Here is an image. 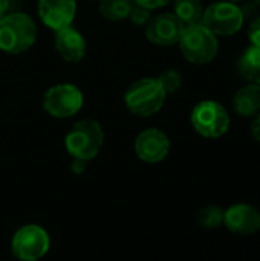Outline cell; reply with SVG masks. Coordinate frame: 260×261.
I'll use <instances>...</instances> for the list:
<instances>
[{
	"label": "cell",
	"mask_w": 260,
	"mask_h": 261,
	"mask_svg": "<svg viewBox=\"0 0 260 261\" xmlns=\"http://www.w3.org/2000/svg\"><path fill=\"white\" fill-rule=\"evenodd\" d=\"M55 50L63 60L78 63L86 55V40L70 24L55 32Z\"/></svg>",
	"instance_id": "obj_13"
},
{
	"label": "cell",
	"mask_w": 260,
	"mask_h": 261,
	"mask_svg": "<svg viewBox=\"0 0 260 261\" xmlns=\"http://www.w3.org/2000/svg\"><path fill=\"white\" fill-rule=\"evenodd\" d=\"M224 225L241 236L254 234L260 229V211L245 203L234 205L224 211Z\"/></svg>",
	"instance_id": "obj_12"
},
{
	"label": "cell",
	"mask_w": 260,
	"mask_h": 261,
	"mask_svg": "<svg viewBox=\"0 0 260 261\" xmlns=\"http://www.w3.org/2000/svg\"><path fill=\"white\" fill-rule=\"evenodd\" d=\"M9 5H11V0H0V20L8 14Z\"/></svg>",
	"instance_id": "obj_25"
},
{
	"label": "cell",
	"mask_w": 260,
	"mask_h": 261,
	"mask_svg": "<svg viewBox=\"0 0 260 261\" xmlns=\"http://www.w3.org/2000/svg\"><path fill=\"white\" fill-rule=\"evenodd\" d=\"M40 20L54 32L72 24L77 2L75 0H38L37 5Z\"/></svg>",
	"instance_id": "obj_11"
},
{
	"label": "cell",
	"mask_w": 260,
	"mask_h": 261,
	"mask_svg": "<svg viewBox=\"0 0 260 261\" xmlns=\"http://www.w3.org/2000/svg\"><path fill=\"white\" fill-rule=\"evenodd\" d=\"M133 2L152 11V9H156V8H162V6H166L170 0H133Z\"/></svg>",
	"instance_id": "obj_22"
},
{
	"label": "cell",
	"mask_w": 260,
	"mask_h": 261,
	"mask_svg": "<svg viewBox=\"0 0 260 261\" xmlns=\"http://www.w3.org/2000/svg\"><path fill=\"white\" fill-rule=\"evenodd\" d=\"M251 133L254 136V139H257L260 142V112L259 115L256 116L254 122H253V127H251Z\"/></svg>",
	"instance_id": "obj_24"
},
{
	"label": "cell",
	"mask_w": 260,
	"mask_h": 261,
	"mask_svg": "<svg viewBox=\"0 0 260 261\" xmlns=\"http://www.w3.org/2000/svg\"><path fill=\"white\" fill-rule=\"evenodd\" d=\"M158 81L162 86L164 92L167 95H170V93H175V92H178L181 89V86H182V75L178 70H175V69H167V70H164L158 76Z\"/></svg>",
	"instance_id": "obj_19"
},
{
	"label": "cell",
	"mask_w": 260,
	"mask_h": 261,
	"mask_svg": "<svg viewBox=\"0 0 260 261\" xmlns=\"http://www.w3.org/2000/svg\"><path fill=\"white\" fill-rule=\"evenodd\" d=\"M86 164H87V161H84V159L72 158V164H70V171H72L74 174L80 176V174H83V173H84V170H86Z\"/></svg>",
	"instance_id": "obj_23"
},
{
	"label": "cell",
	"mask_w": 260,
	"mask_h": 261,
	"mask_svg": "<svg viewBox=\"0 0 260 261\" xmlns=\"http://www.w3.org/2000/svg\"><path fill=\"white\" fill-rule=\"evenodd\" d=\"M231 2H241V0H231Z\"/></svg>",
	"instance_id": "obj_27"
},
{
	"label": "cell",
	"mask_w": 260,
	"mask_h": 261,
	"mask_svg": "<svg viewBox=\"0 0 260 261\" xmlns=\"http://www.w3.org/2000/svg\"><path fill=\"white\" fill-rule=\"evenodd\" d=\"M245 15L242 9L233 2H218L210 5L204 12L201 21L215 35H233L244 24Z\"/></svg>",
	"instance_id": "obj_8"
},
{
	"label": "cell",
	"mask_w": 260,
	"mask_h": 261,
	"mask_svg": "<svg viewBox=\"0 0 260 261\" xmlns=\"http://www.w3.org/2000/svg\"><path fill=\"white\" fill-rule=\"evenodd\" d=\"M175 14L184 24H193L202 18L201 0H175Z\"/></svg>",
	"instance_id": "obj_17"
},
{
	"label": "cell",
	"mask_w": 260,
	"mask_h": 261,
	"mask_svg": "<svg viewBox=\"0 0 260 261\" xmlns=\"http://www.w3.org/2000/svg\"><path fill=\"white\" fill-rule=\"evenodd\" d=\"M253 2H254L256 5H259V6H260V0H253Z\"/></svg>",
	"instance_id": "obj_26"
},
{
	"label": "cell",
	"mask_w": 260,
	"mask_h": 261,
	"mask_svg": "<svg viewBox=\"0 0 260 261\" xmlns=\"http://www.w3.org/2000/svg\"><path fill=\"white\" fill-rule=\"evenodd\" d=\"M192 125L205 138H219L230 127L227 110L216 101H201L192 110Z\"/></svg>",
	"instance_id": "obj_6"
},
{
	"label": "cell",
	"mask_w": 260,
	"mask_h": 261,
	"mask_svg": "<svg viewBox=\"0 0 260 261\" xmlns=\"http://www.w3.org/2000/svg\"><path fill=\"white\" fill-rule=\"evenodd\" d=\"M198 223L205 229L219 228L224 223V210L219 206H205L198 214Z\"/></svg>",
	"instance_id": "obj_18"
},
{
	"label": "cell",
	"mask_w": 260,
	"mask_h": 261,
	"mask_svg": "<svg viewBox=\"0 0 260 261\" xmlns=\"http://www.w3.org/2000/svg\"><path fill=\"white\" fill-rule=\"evenodd\" d=\"M84 98L81 90L69 83L49 87L43 95V109L57 119H66L77 115L83 107Z\"/></svg>",
	"instance_id": "obj_5"
},
{
	"label": "cell",
	"mask_w": 260,
	"mask_h": 261,
	"mask_svg": "<svg viewBox=\"0 0 260 261\" xmlns=\"http://www.w3.org/2000/svg\"><path fill=\"white\" fill-rule=\"evenodd\" d=\"M49 236L38 225H25L12 237L11 249L15 258L21 261H37L49 251Z\"/></svg>",
	"instance_id": "obj_7"
},
{
	"label": "cell",
	"mask_w": 260,
	"mask_h": 261,
	"mask_svg": "<svg viewBox=\"0 0 260 261\" xmlns=\"http://www.w3.org/2000/svg\"><path fill=\"white\" fill-rule=\"evenodd\" d=\"M178 43L185 60L193 64H207L218 54L216 35L202 21L187 24Z\"/></svg>",
	"instance_id": "obj_3"
},
{
	"label": "cell",
	"mask_w": 260,
	"mask_h": 261,
	"mask_svg": "<svg viewBox=\"0 0 260 261\" xmlns=\"http://www.w3.org/2000/svg\"><path fill=\"white\" fill-rule=\"evenodd\" d=\"M248 37L254 46H260V17L251 21L250 29H248Z\"/></svg>",
	"instance_id": "obj_21"
},
{
	"label": "cell",
	"mask_w": 260,
	"mask_h": 261,
	"mask_svg": "<svg viewBox=\"0 0 260 261\" xmlns=\"http://www.w3.org/2000/svg\"><path fill=\"white\" fill-rule=\"evenodd\" d=\"M150 9L138 5V3H133L132 9H130V14H129V18L133 24L136 26H144L147 24V21L150 20Z\"/></svg>",
	"instance_id": "obj_20"
},
{
	"label": "cell",
	"mask_w": 260,
	"mask_h": 261,
	"mask_svg": "<svg viewBox=\"0 0 260 261\" xmlns=\"http://www.w3.org/2000/svg\"><path fill=\"white\" fill-rule=\"evenodd\" d=\"M241 75L254 84H260V46L248 47L239 58Z\"/></svg>",
	"instance_id": "obj_15"
},
{
	"label": "cell",
	"mask_w": 260,
	"mask_h": 261,
	"mask_svg": "<svg viewBox=\"0 0 260 261\" xmlns=\"http://www.w3.org/2000/svg\"><path fill=\"white\" fill-rule=\"evenodd\" d=\"M185 24L176 14L162 12L150 17L146 26V37L150 43L158 46H172L179 41Z\"/></svg>",
	"instance_id": "obj_9"
},
{
	"label": "cell",
	"mask_w": 260,
	"mask_h": 261,
	"mask_svg": "<svg viewBox=\"0 0 260 261\" xmlns=\"http://www.w3.org/2000/svg\"><path fill=\"white\" fill-rule=\"evenodd\" d=\"M103 141L104 133L101 125L93 119H81L67 132L64 145L72 158L90 161L100 153Z\"/></svg>",
	"instance_id": "obj_4"
},
{
	"label": "cell",
	"mask_w": 260,
	"mask_h": 261,
	"mask_svg": "<svg viewBox=\"0 0 260 261\" xmlns=\"http://www.w3.org/2000/svg\"><path fill=\"white\" fill-rule=\"evenodd\" d=\"M166 96L158 78H141L126 90L124 104L132 115L149 118L162 109Z\"/></svg>",
	"instance_id": "obj_2"
},
{
	"label": "cell",
	"mask_w": 260,
	"mask_h": 261,
	"mask_svg": "<svg viewBox=\"0 0 260 261\" xmlns=\"http://www.w3.org/2000/svg\"><path fill=\"white\" fill-rule=\"evenodd\" d=\"M35 40H37V26L28 14L11 12L0 20L2 52L9 55H18L31 49Z\"/></svg>",
	"instance_id": "obj_1"
},
{
	"label": "cell",
	"mask_w": 260,
	"mask_h": 261,
	"mask_svg": "<svg viewBox=\"0 0 260 261\" xmlns=\"http://www.w3.org/2000/svg\"><path fill=\"white\" fill-rule=\"evenodd\" d=\"M170 150V141L167 135L158 128H147L141 132L135 139L136 156L147 164H158L166 159Z\"/></svg>",
	"instance_id": "obj_10"
},
{
	"label": "cell",
	"mask_w": 260,
	"mask_h": 261,
	"mask_svg": "<svg viewBox=\"0 0 260 261\" xmlns=\"http://www.w3.org/2000/svg\"><path fill=\"white\" fill-rule=\"evenodd\" d=\"M133 0H100V14L110 21H121L129 18Z\"/></svg>",
	"instance_id": "obj_16"
},
{
	"label": "cell",
	"mask_w": 260,
	"mask_h": 261,
	"mask_svg": "<svg viewBox=\"0 0 260 261\" xmlns=\"http://www.w3.org/2000/svg\"><path fill=\"white\" fill-rule=\"evenodd\" d=\"M233 107L241 116H253L260 112V84H248L238 90L233 99Z\"/></svg>",
	"instance_id": "obj_14"
}]
</instances>
